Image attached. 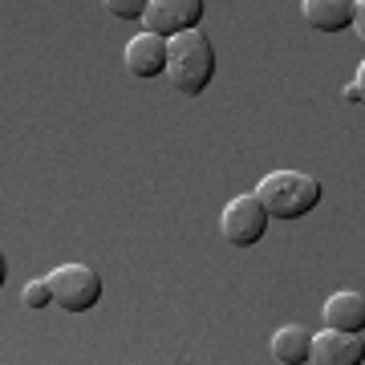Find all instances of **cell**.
<instances>
[{
    "instance_id": "obj_1",
    "label": "cell",
    "mask_w": 365,
    "mask_h": 365,
    "mask_svg": "<svg viewBox=\"0 0 365 365\" xmlns=\"http://www.w3.org/2000/svg\"><path fill=\"white\" fill-rule=\"evenodd\" d=\"M167 78L170 86L187 98H195L211 86L215 78V45L207 41L203 29H187V33H175L167 37Z\"/></svg>"
},
{
    "instance_id": "obj_2",
    "label": "cell",
    "mask_w": 365,
    "mask_h": 365,
    "mask_svg": "<svg viewBox=\"0 0 365 365\" xmlns=\"http://www.w3.org/2000/svg\"><path fill=\"white\" fill-rule=\"evenodd\" d=\"M256 195L272 220H300L321 203V179L304 170H272L256 182Z\"/></svg>"
},
{
    "instance_id": "obj_3",
    "label": "cell",
    "mask_w": 365,
    "mask_h": 365,
    "mask_svg": "<svg viewBox=\"0 0 365 365\" xmlns=\"http://www.w3.org/2000/svg\"><path fill=\"white\" fill-rule=\"evenodd\" d=\"M53 284V304H61L66 313H90L102 300V276L90 264H61L49 272Z\"/></svg>"
},
{
    "instance_id": "obj_4",
    "label": "cell",
    "mask_w": 365,
    "mask_h": 365,
    "mask_svg": "<svg viewBox=\"0 0 365 365\" xmlns=\"http://www.w3.org/2000/svg\"><path fill=\"white\" fill-rule=\"evenodd\" d=\"M268 207L260 203V195L252 191V195H235L220 215V232L223 240L232 244V248H252V244H260L264 232H268Z\"/></svg>"
},
{
    "instance_id": "obj_5",
    "label": "cell",
    "mask_w": 365,
    "mask_h": 365,
    "mask_svg": "<svg viewBox=\"0 0 365 365\" xmlns=\"http://www.w3.org/2000/svg\"><path fill=\"white\" fill-rule=\"evenodd\" d=\"M203 4H207V0H150L143 25H146V33L175 37V33H187V29H199Z\"/></svg>"
},
{
    "instance_id": "obj_6",
    "label": "cell",
    "mask_w": 365,
    "mask_h": 365,
    "mask_svg": "<svg viewBox=\"0 0 365 365\" xmlns=\"http://www.w3.org/2000/svg\"><path fill=\"white\" fill-rule=\"evenodd\" d=\"M317 365H357L365 361V337L361 333H345V329H325L313 337V357Z\"/></svg>"
},
{
    "instance_id": "obj_7",
    "label": "cell",
    "mask_w": 365,
    "mask_h": 365,
    "mask_svg": "<svg viewBox=\"0 0 365 365\" xmlns=\"http://www.w3.org/2000/svg\"><path fill=\"white\" fill-rule=\"evenodd\" d=\"M167 37L158 33H138V37L126 45V69L130 78H158L167 73Z\"/></svg>"
},
{
    "instance_id": "obj_8",
    "label": "cell",
    "mask_w": 365,
    "mask_h": 365,
    "mask_svg": "<svg viewBox=\"0 0 365 365\" xmlns=\"http://www.w3.org/2000/svg\"><path fill=\"white\" fill-rule=\"evenodd\" d=\"M325 325L329 329H345V333H365V297L361 292H349L341 288L325 300Z\"/></svg>"
},
{
    "instance_id": "obj_9",
    "label": "cell",
    "mask_w": 365,
    "mask_h": 365,
    "mask_svg": "<svg viewBox=\"0 0 365 365\" xmlns=\"http://www.w3.org/2000/svg\"><path fill=\"white\" fill-rule=\"evenodd\" d=\"M353 13H357V0H304V21L317 33L353 29Z\"/></svg>"
},
{
    "instance_id": "obj_10",
    "label": "cell",
    "mask_w": 365,
    "mask_h": 365,
    "mask_svg": "<svg viewBox=\"0 0 365 365\" xmlns=\"http://www.w3.org/2000/svg\"><path fill=\"white\" fill-rule=\"evenodd\" d=\"M309 357H313V337H309L304 329H300V325L276 329V337H272V361L300 365V361H309Z\"/></svg>"
},
{
    "instance_id": "obj_11",
    "label": "cell",
    "mask_w": 365,
    "mask_h": 365,
    "mask_svg": "<svg viewBox=\"0 0 365 365\" xmlns=\"http://www.w3.org/2000/svg\"><path fill=\"white\" fill-rule=\"evenodd\" d=\"M106 13L118 16V21H143L146 9H150V0H102Z\"/></svg>"
},
{
    "instance_id": "obj_12",
    "label": "cell",
    "mask_w": 365,
    "mask_h": 365,
    "mask_svg": "<svg viewBox=\"0 0 365 365\" xmlns=\"http://www.w3.org/2000/svg\"><path fill=\"white\" fill-rule=\"evenodd\" d=\"M25 309H45V304H53V284L49 276H41V280H29L25 284Z\"/></svg>"
},
{
    "instance_id": "obj_13",
    "label": "cell",
    "mask_w": 365,
    "mask_h": 365,
    "mask_svg": "<svg viewBox=\"0 0 365 365\" xmlns=\"http://www.w3.org/2000/svg\"><path fill=\"white\" fill-rule=\"evenodd\" d=\"M353 33L361 37V45H365V0H357V13H353Z\"/></svg>"
},
{
    "instance_id": "obj_14",
    "label": "cell",
    "mask_w": 365,
    "mask_h": 365,
    "mask_svg": "<svg viewBox=\"0 0 365 365\" xmlns=\"http://www.w3.org/2000/svg\"><path fill=\"white\" fill-rule=\"evenodd\" d=\"M345 102L361 106V90H357V81H349V86H345Z\"/></svg>"
},
{
    "instance_id": "obj_15",
    "label": "cell",
    "mask_w": 365,
    "mask_h": 365,
    "mask_svg": "<svg viewBox=\"0 0 365 365\" xmlns=\"http://www.w3.org/2000/svg\"><path fill=\"white\" fill-rule=\"evenodd\" d=\"M353 81H357V90H361V106H365V61L357 66V73H353Z\"/></svg>"
}]
</instances>
